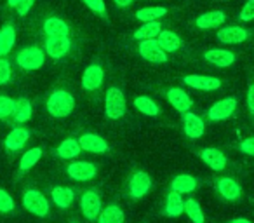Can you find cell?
<instances>
[{"mask_svg":"<svg viewBox=\"0 0 254 223\" xmlns=\"http://www.w3.org/2000/svg\"><path fill=\"white\" fill-rule=\"evenodd\" d=\"M46 108H47V112L56 119L68 117L75 108V99L68 91L58 89V91H54L53 94L49 96V99H47V103H46Z\"/></svg>","mask_w":254,"mask_h":223,"instance_id":"cell-1","label":"cell"},{"mask_svg":"<svg viewBox=\"0 0 254 223\" xmlns=\"http://www.w3.org/2000/svg\"><path fill=\"white\" fill-rule=\"evenodd\" d=\"M105 114L108 119L117 121L126 114V98L119 87H110L105 96Z\"/></svg>","mask_w":254,"mask_h":223,"instance_id":"cell-2","label":"cell"},{"mask_svg":"<svg viewBox=\"0 0 254 223\" xmlns=\"http://www.w3.org/2000/svg\"><path fill=\"white\" fill-rule=\"evenodd\" d=\"M44 60H46V54L40 47L37 46H30V47H25L18 53V65L23 68V70H39L40 67H44Z\"/></svg>","mask_w":254,"mask_h":223,"instance_id":"cell-3","label":"cell"},{"mask_svg":"<svg viewBox=\"0 0 254 223\" xmlns=\"http://www.w3.org/2000/svg\"><path fill=\"white\" fill-rule=\"evenodd\" d=\"M23 206H25L26 211L37 216H47V213H49V201L44 197L42 192L35 190V188H30V190L25 192Z\"/></svg>","mask_w":254,"mask_h":223,"instance_id":"cell-4","label":"cell"},{"mask_svg":"<svg viewBox=\"0 0 254 223\" xmlns=\"http://www.w3.org/2000/svg\"><path fill=\"white\" fill-rule=\"evenodd\" d=\"M138 51H139V54H141L143 60L150 61V63H166L167 61V53L160 47V44L157 42V39L139 40Z\"/></svg>","mask_w":254,"mask_h":223,"instance_id":"cell-5","label":"cell"},{"mask_svg":"<svg viewBox=\"0 0 254 223\" xmlns=\"http://www.w3.org/2000/svg\"><path fill=\"white\" fill-rule=\"evenodd\" d=\"M80 211L87 220L94 222L101 213V197L94 190H85L80 197Z\"/></svg>","mask_w":254,"mask_h":223,"instance_id":"cell-6","label":"cell"},{"mask_svg":"<svg viewBox=\"0 0 254 223\" xmlns=\"http://www.w3.org/2000/svg\"><path fill=\"white\" fill-rule=\"evenodd\" d=\"M237 110V99L235 98H225V99H219L218 103L209 108L207 112V117L209 121L212 122H219V121H225V119L232 117L235 114Z\"/></svg>","mask_w":254,"mask_h":223,"instance_id":"cell-7","label":"cell"},{"mask_svg":"<svg viewBox=\"0 0 254 223\" xmlns=\"http://www.w3.org/2000/svg\"><path fill=\"white\" fill-rule=\"evenodd\" d=\"M185 85L197 91H218L221 87V80L218 77H209V75H187L183 78Z\"/></svg>","mask_w":254,"mask_h":223,"instance_id":"cell-8","label":"cell"},{"mask_svg":"<svg viewBox=\"0 0 254 223\" xmlns=\"http://www.w3.org/2000/svg\"><path fill=\"white\" fill-rule=\"evenodd\" d=\"M66 173L71 180L77 181H89L96 176L98 169H96L94 164L85 162V160H78V162H71L70 166L66 167Z\"/></svg>","mask_w":254,"mask_h":223,"instance_id":"cell-9","label":"cell"},{"mask_svg":"<svg viewBox=\"0 0 254 223\" xmlns=\"http://www.w3.org/2000/svg\"><path fill=\"white\" fill-rule=\"evenodd\" d=\"M71 49V40L68 37H47L46 40V53L54 60H61L66 56Z\"/></svg>","mask_w":254,"mask_h":223,"instance_id":"cell-10","label":"cell"},{"mask_svg":"<svg viewBox=\"0 0 254 223\" xmlns=\"http://www.w3.org/2000/svg\"><path fill=\"white\" fill-rule=\"evenodd\" d=\"M218 40L221 44H230V46H237V44L247 40L249 33L242 26H223L221 30H218Z\"/></svg>","mask_w":254,"mask_h":223,"instance_id":"cell-11","label":"cell"},{"mask_svg":"<svg viewBox=\"0 0 254 223\" xmlns=\"http://www.w3.org/2000/svg\"><path fill=\"white\" fill-rule=\"evenodd\" d=\"M103 78H105L103 68L99 65H89L82 75V87L85 91H96L103 84Z\"/></svg>","mask_w":254,"mask_h":223,"instance_id":"cell-12","label":"cell"},{"mask_svg":"<svg viewBox=\"0 0 254 223\" xmlns=\"http://www.w3.org/2000/svg\"><path fill=\"white\" fill-rule=\"evenodd\" d=\"M183 129H185V135L188 138H200L205 131V126L204 121L198 117L197 114H191V112H185L183 114Z\"/></svg>","mask_w":254,"mask_h":223,"instance_id":"cell-13","label":"cell"},{"mask_svg":"<svg viewBox=\"0 0 254 223\" xmlns=\"http://www.w3.org/2000/svg\"><path fill=\"white\" fill-rule=\"evenodd\" d=\"M150 187H152V180L145 171H138L134 176L131 178V183H129V192H131V197L141 199L143 195L148 194Z\"/></svg>","mask_w":254,"mask_h":223,"instance_id":"cell-14","label":"cell"},{"mask_svg":"<svg viewBox=\"0 0 254 223\" xmlns=\"http://www.w3.org/2000/svg\"><path fill=\"white\" fill-rule=\"evenodd\" d=\"M167 99H169V103L178 110V112H180V114L190 112L191 105H193V101H191L190 96H188L187 92L180 87L169 89V91H167Z\"/></svg>","mask_w":254,"mask_h":223,"instance_id":"cell-15","label":"cell"},{"mask_svg":"<svg viewBox=\"0 0 254 223\" xmlns=\"http://www.w3.org/2000/svg\"><path fill=\"white\" fill-rule=\"evenodd\" d=\"M78 143H80V149L85 150V152L91 153H103L108 150V143L98 135H92V133H87V135H82L78 138Z\"/></svg>","mask_w":254,"mask_h":223,"instance_id":"cell-16","label":"cell"},{"mask_svg":"<svg viewBox=\"0 0 254 223\" xmlns=\"http://www.w3.org/2000/svg\"><path fill=\"white\" fill-rule=\"evenodd\" d=\"M200 159L211 167L212 171H223L226 167V157L218 149H204L200 150Z\"/></svg>","mask_w":254,"mask_h":223,"instance_id":"cell-17","label":"cell"},{"mask_svg":"<svg viewBox=\"0 0 254 223\" xmlns=\"http://www.w3.org/2000/svg\"><path fill=\"white\" fill-rule=\"evenodd\" d=\"M205 61L214 67H219V68H226L230 65H233L235 61V54L232 51H226V49H211L204 54Z\"/></svg>","mask_w":254,"mask_h":223,"instance_id":"cell-18","label":"cell"},{"mask_svg":"<svg viewBox=\"0 0 254 223\" xmlns=\"http://www.w3.org/2000/svg\"><path fill=\"white\" fill-rule=\"evenodd\" d=\"M226 14L223 11H211V12H204L197 18L195 25L202 30H211V28H219V26L225 23Z\"/></svg>","mask_w":254,"mask_h":223,"instance_id":"cell-19","label":"cell"},{"mask_svg":"<svg viewBox=\"0 0 254 223\" xmlns=\"http://www.w3.org/2000/svg\"><path fill=\"white\" fill-rule=\"evenodd\" d=\"M218 192L226 201H237L242 195V188L233 178H221L218 180Z\"/></svg>","mask_w":254,"mask_h":223,"instance_id":"cell-20","label":"cell"},{"mask_svg":"<svg viewBox=\"0 0 254 223\" xmlns=\"http://www.w3.org/2000/svg\"><path fill=\"white\" fill-rule=\"evenodd\" d=\"M44 33H46L47 37H68L70 26L61 18L53 16V18H47L46 21H44Z\"/></svg>","mask_w":254,"mask_h":223,"instance_id":"cell-21","label":"cell"},{"mask_svg":"<svg viewBox=\"0 0 254 223\" xmlns=\"http://www.w3.org/2000/svg\"><path fill=\"white\" fill-rule=\"evenodd\" d=\"M28 138H30L28 129H25V128L12 129V131L7 135V138H5V149L12 150V152H16V150H21L23 147H25V143L28 142Z\"/></svg>","mask_w":254,"mask_h":223,"instance_id":"cell-22","label":"cell"},{"mask_svg":"<svg viewBox=\"0 0 254 223\" xmlns=\"http://www.w3.org/2000/svg\"><path fill=\"white\" fill-rule=\"evenodd\" d=\"M157 42L160 44V47H162L167 54L176 53V51L181 47V44H183L180 39V35L171 32V30H162V32L159 33V37H157Z\"/></svg>","mask_w":254,"mask_h":223,"instance_id":"cell-23","label":"cell"},{"mask_svg":"<svg viewBox=\"0 0 254 223\" xmlns=\"http://www.w3.org/2000/svg\"><path fill=\"white\" fill-rule=\"evenodd\" d=\"M16 44V30L12 25H5L0 30V58L7 56Z\"/></svg>","mask_w":254,"mask_h":223,"instance_id":"cell-24","label":"cell"},{"mask_svg":"<svg viewBox=\"0 0 254 223\" xmlns=\"http://www.w3.org/2000/svg\"><path fill=\"white\" fill-rule=\"evenodd\" d=\"M51 197H53L54 204H56L58 208L66 209L73 204L75 194H73V190L68 187H56V188H53V192H51Z\"/></svg>","mask_w":254,"mask_h":223,"instance_id":"cell-25","label":"cell"},{"mask_svg":"<svg viewBox=\"0 0 254 223\" xmlns=\"http://www.w3.org/2000/svg\"><path fill=\"white\" fill-rule=\"evenodd\" d=\"M162 32V25L160 21H148V23H143L138 30L134 32V39L136 40H150V39H157L159 33Z\"/></svg>","mask_w":254,"mask_h":223,"instance_id":"cell-26","label":"cell"},{"mask_svg":"<svg viewBox=\"0 0 254 223\" xmlns=\"http://www.w3.org/2000/svg\"><path fill=\"white\" fill-rule=\"evenodd\" d=\"M183 211H185V201H183V197H181V194L171 190L166 199V215L171 216V218H176V216H180Z\"/></svg>","mask_w":254,"mask_h":223,"instance_id":"cell-27","label":"cell"},{"mask_svg":"<svg viewBox=\"0 0 254 223\" xmlns=\"http://www.w3.org/2000/svg\"><path fill=\"white\" fill-rule=\"evenodd\" d=\"M171 188L181 195L190 194V192H193L195 188H197V180H195L193 176H190V174H180V176H176L173 180Z\"/></svg>","mask_w":254,"mask_h":223,"instance_id":"cell-28","label":"cell"},{"mask_svg":"<svg viewBox=\"0 0 254 223\" xmlns=\"http://www.w3.org/2000/svg\"><path fill=\"white\" fill-rule=\"evenodd\" d=\"M80 143L78 140H73V138H68L58 147L56 150V155L61 157V159H75V157L80 153Z\"/></svg>","mask_w":254,"mask_h":223,"instance_id":"cell-29","label":"cell"},{"mask_svg":"<svg viewBox=\"0 0 254 223\" xmlns=\"http://www.w3.org/2000/svg\"><path fill=\"white\" fill-rule=\"evenodd\" d=\"M134 106L136 110H139L141 114L148 115V117H157L160 114L159 105L152 98H148V96H138V98H134Z\"/></svg>","mask_w":254,"mask_h":223,"instance_id":"cell-30","label":"cell"},{"mask_svg":"<svg viewBox=\"0 0 254 223\" xmlns=\"http://www.w3.org/2000/svg\"><path fill=\"white\" fill-rule=\"evenodd\" d=\"M98 223H124V211L119 206H106L99 213Z\"/></svg>","mask_w":254,"mask_h":223,"instance_id":"cell-31","label":"cell"},{"mask_svg":"<svg viewBox=\"0 0 254 223\" xmlns=\"http://www.w3.org/2000/svg\"><path fill=\"white\" fill-rule=\"evenodd\" d=\"M32 112H33V108H32V103L28 101V99H25V98H21V99H18V101L14 103V119H16V122H21V124H25V122H28L30 119H32Z\"/></svg>","mask_w":254,"mask_h":223,"instance_id":"cell-32","label":"cell"},{"mask_svg":"<svg viewBox=\"0 0 254 223\" xmlns=\"http://www.w3.org/2000/svg\"><path fill=\"white\" fill-rule=\"evenodd\" d=\"M167 14L166 7H160V5H155V7H143L136 12V18L141 23H148V21H157V19L164 18Z\"/></svg>","mask_w":254,"mask_h":223,"instance_id":"cell-33","label":"cell"},{"mask_svg":"<svg viewBox=\"0 0 254 223\" xmlns=\"http://www.w3.org/2000/svg\"><path fill=\"white\" fill-rule=\"evenodd\" d=\"M185 213L188 215V218L191 220L193 223H204V213H202V208L195 199H188L185 201Z\"/></svg>","mask_w":254,"mask_h":223,"instance_id":"cell-34","label":"cell"},{"mask_svg":"<svg viewBox=\"0 0 254 223\" xmlns=\"http://www.w3.org/2000/svg\"><path fill=\"white\" fill-rule=\"evenodd\" d=\"M42 157V150L40 149H30L28 152H25V155L21 157V162H19V169L25 173V171L32 169L37 162L40 160Z\"/></svg>","mask_w":254,"mask_h":223,"instance_id":"cell-35","label":"cell"},{"mask_svg":"<svg viewBox=\"0 0 254 223\" xmlns=\"http://www.w3.org/2000/svg\"><path fill=\"white\" fill-rule=\"evenodd\" d=\"M14 103L9 96H0V119H7L14 114Z\"/></svg>","mask_w":254,"mask_h":223,"instance_id":"cell-36","label":"cell"},{"mask_svg":"<svg viewBox=\"0 0 254 223\" xmlns=\"http://www.w3.org/2000/svg\"><path fill=\"white\" fill-rule=\"evenodd\" d=\"M11 63L5 58H0V85L7 84L11 80Z\"/></svg>","mask_w":254,"mask_h":223,"instance_id":"cell-37","label":"cell"},{"mask_svg":"<svg viewBox=\"0 0 254 223\" xmlns=\"http://www.w3.org/2000/svg\"><path fill=\"white\" fill-rule=\"evenodd\" d=\"M14 209V201L5 190H0V213H11Z\"/></svg>","mask_w":254,"mask_h":223,"instance_id":"cell-38","label":"cell"},{"mask_svg":"<svg viewBox=\"0 0 254 223\" xmlns=\"http://www.w3.org/2000/svg\"><path fill=\"white\" fill-rule=\"evenodd\" d=\"M239 18L242 19V21H253L254 19V0H247L246 4H244V7L240 9V14Z\"/></svg>","mask_w":254,"mask_h":223,"instance_id":"cell-39","label":"cell"},{"mask_svg":"<svg viewBox=\"0 0 254 223\" xmlns=\"http://www.w3.org/2000/svg\"><path fill=\"white\" fill-rule=\"evenodd\" d=\"M84 4L87 5L92 12H96V14H99V16L106 14V5L103 0H84Z\"/></svg>","mask_w":254,"mask_h":223,"instance_id":"cell-40","label":"cell"},{"mask_svg":"<svg viewBox=\"0 0 254 223\" xmlns=\"http://www.w3.org/2000/svg\"><path fill=\"white\" fill-rule=\"evenodd\" d=\"M239 150L242 153H246V155H253L254 157V138L244 140V142L239 145Z\"/></svg>","mask_w":254,"mask_h":223,"instance_id":"cell-41","label":"cell"},{"mask_svg":"<svg viewBox=\"0 0 254 223\" xmlns=\"http://www.w3.org/2000/svg\"><path fill=\"white\" fill-rule=\"evenodd\" d=\"M33 4H35V0H21V2L16 5V9H18V14L19 16H26L30 12V9L33 7Z\"/></svg>","mask_w":254,"mask_h":223,"instance_id":"cell-42","label":"cell"},{"mask_svg":"<svg viewBox=\"0 0 254 223\" xmlns=\"http://www.w3.org/2000/svg\"><path fill=\"white\" fill-rule=\"evenodd\" d=\"M247 108L251 114H254V84H251L247 89Z\"/></svg>","mask_w":254,"mask_h":223,"instance_id":"cell-43","label":"cell"},{"mask_svg":"<svg viewBox=\"0 0 254 223\" xmlns=\"http://www.w3.org/2000/svg\"><path fill=\"white\" fill-rule=\"evenodd\" d=\"M113 2H115L119 7H129V5H131L134 0H113Z\"/></svg>","mask_w":254,"mask_h":223,"instance_id":"cell-44","label":"cell"},{"mask_svg":"<svg viewBox=\"0 0 254 223\" xmlns=\"http://www.w3.org/2000/svg\"><path fill=\"white\" fill-rule=\"evenodd\" d=\"M230 223H251L249 220H246V218H235V220H232Z\"/></svg>","mask_w":254,"mask_h":223,"instance_id":"cell-45","label":"cell"},{"mask_svg":"<svg viewBox=\"0 0 254 223\" xmlns=\"http://www.w3.org/2000/svg\"><path fill=\"white\" fill-rule=\"evenodd\" d=\"M19 2H21V0H7V4L11 5V7H16V5H18Z\"/></svg>","mask_w":254,"mask_h":223,"instance_id":"cell-46","label":"cell"}]
</instances>
